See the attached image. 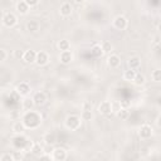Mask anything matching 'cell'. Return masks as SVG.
Here are the masks:
<instances>
[{
	"instance_id": "cell-1",
	"label": "cell",
	"mask_w": 161,
	"mask_h": 161,
	"mask_svg": "<svg viewBox=\"0 0 161 161\" xmlns=\"http://www.w3.org/2000/svg\"><path fill=\"white\" fill-rule=\"evenodd\" d=\"M23 122L26 128H36L42 123V114L35 111H26L23 117Z\"/></svg>"
},
{
	"instance_id": "cell-2",
	"label": "cell",
	"mask_w": 161,
	"mask_h": 161,
	"mask_svg": "<svg viewBox=\"0 0 161 161\" xmlns=\"http://www.w3.org/2000/svg\"><path fill=\"white\" fill-rule=\"evenodd\" d=\"M80 121L82 118L79 116H75V114H70L65 118V126L67 128H69L70 131H77L79 127H80Z\"/></svg>"
},
{
	"instance_id": "cell-3",
	"label": "cell",
	"mask_w": 161,
	"mask_h": 161,
	"mask_svg": "<svg viewBox=\"0 0 161 161\" xmlns=\"http://www.w3.org/2000/svg\"><path fill=\"white\" fill-rule=\"evenodd\" d=\"M113 26H114L117 30H125V29L128 26V20H127V18H125L123 15H117V16L113 19Z\"/></svg>"
},
{
	"instance_id": "cell-4",
	"label": "cell",
	"mask_w": 161,
	"mask_h": 161,
	"mask_svg": "<svg viewBox=\"0 0 161 161\" xmlns=\"http://www.w3.org/2000/svg\"><path fill=\"white\" fill-rule=\"evenodd\" d=\"M3 24L6 26V28H11L16 24V15L14 13H5L3 15Z\"/></svg>"
},
{
	"instance_id": "cell-5",
	"label": "cell",
	"mask_w": 161,
	"mask_h": 161,
	"mask_svg": "<svg viewBox=\"0 0 161 161\" xmlns=\"http://www.w3.org/2000/svg\"><path fill=\"white\" fill-rule=\"evenodd\" d=\"M53 158L55 161H64L67 158V151L63 147H57L53 150Z\"/></svg>"
},
{
	"instance_id": "cell-6",
	"label": "cell",
	"mask_w": 161,
	"mask_h": 161,
	"mask_svg": "<svg viewBox=\"0 0 161 161\" xmlns=\"http://www.w3.org/2000/svg\"><path fill=\"white\" fill-rule=\"evenodd\" d=\"M98 112L102 114H109L112 113V102L111 101H103L98 106Z\"/></svg>"
},
{
	"instance_id": "cell-7",
	"label": "cell",
	"mask_w": 161,
	"mask_h": 161,
	"mask_svg": "<svg viewBox=\"0 0 161 161\" xmlns=\"http://www.w3.org/2000/svg\"><path fill=\"white\" fill-rule=\"evenodd\" d=\"M48 60H49V55H48V53H47V52L40 50V52H38V53H36L35 63H36L38 65H44V64H47V63H48Z\"/></svg>"
},
{
	"instance_id": "cell-8",
	"label": "cell",
	"mask_w": 161,
	"mask_h": 161,
	"mask_svg": "<svg viewBox=\"0 0 161 161\" xmlns=\"http://www.w3.org/2000/svg\"><path fill=\"white\" fill-rule=\"evenodd\" d=\"M152 136V127L150 125H142L140 128V137L143 140H147Z\"/></svg>"
},
{
	"instance_id": "cell-9",
	"label": "cell",
	"mask_w": 161,
	"mask_h": 161,
	"mask_svg": "<svg viewBox=\"0 0 161 161\" xmlns=\"http://www.w3.org/2000/svg\"><path fill=\"white\" fill-rule=\"evenodd\" d=\"M30 86L26 83V82H21L16 86V93L20 94V96H26L30 93Z\"/></svg>"
},
{
	"instance_id": "cell-10",
	"label": "cell",
	"mask_w": 161,
	"mask_h": 161,
	"mask_svg": "<svg viewBox=\"0 0 161 161\" xmlns=\"http://www.w3.org/2000/svg\"><path fill=\"white\" fill-rule=\"evenodd\" d=\"M31 98H33L35 106H42V104H44L45 101H47V96H45L44 92H35Z\"/></svg>"
},
{
	"instance_id": "cell-11",
	"label": "cell",
	"mask_w": 161,
	"mask_h": 161,
	"mask_svg": "<svg viewBox=\"0 0 161 161\" xmlns=\"http://www.w3.org/2000/svg\"><path fill=\"white\" fill-rule=\"evenodd\" d=\"M35 59H36V52H34L31 49H28L24 52L23 60L25 63H35Z\"/></svg>"
},
{
	"instance_id": "cell-12",
	"label": "cell",
	"mask_w": 161,
	"mask_h": 161,
	"mask_svg": "<svg viewBox=\"0 0 161 161\" xmlns=\"http://www.w3.org/2000/svg\"><path fill=\"white\" fill-rule=\"evenodd\" d=\"M59 60L63 64H69L73 60V53L72 50H67V52H60L59 54Z\"/></svg>"
},
{
	"instance_id": "cell-13",
	"label": "cell",
	"mask_w": 161,
	"mask_h": 161,
	"mask_svg": "<svg viewBox=\"0 0 161 161\" xmlns=\"http://www.w3.org/2000/svg\"><path fill=\"white\" fill-rule=\"evenodd\" d=\"M107 64L109 68H118L121 64V58L117 54H111L107 59Z\"/></svg>"
},
{
	"instance_id": "cell-14",
	"label": "cell",
	"mask_w": 161,
	"mask_h": 161,
	"mask_svg": "<svg viewBox=\"0 0 161 161\" xmlns=\"http://www.w3.org/2000/svg\"><path fill=\"white\" fill-rule=\"evenodd\" d=\"M72 10H73V8H72V4L69 1H64L59 8L60 15H63V16H69L72 14Z\"/></svg>"
},
{
	"instance_id": "cell-15",
	"label": "cell",
	"mask_w": 161,
	"mask_h": 161,
	"mask_svg": "<svg viewBox=\"0 0 161 161\" xmlns=\"http://www.w3.org/2000/svg\"><path fill=\"white\" fill-rule=\"evenodd\" d=\"M16 10H18L19 14L25 15V14L29 11V5L26 4L25 0H23V1H18V3H16Z\"/></svg>"
},
{
	"instance_id": "cell-16",
	"label": "cell",
	"mask_w": 161,
	"mask_h": 161,
	"mask_svg": "<svg viewBox=\"0 0 161 161\" xmlns=\"http://www.w3.org/2000/svg\"><path fill=\"white\" fill-rule=\"evenodd\" d=\"M43 141H44L45 145H48V146H53V145L57 142V137H55V135H54L53 132H48V133L44 135Z\"/></svg>"
},
{
	"instance_id": "cell-17",
	"label": "cell",
	"mask_w": 161,
	"mask_h": 161,
	"mask_svg": "<svg viewBox=\"0 0 161 161\" xmlns=\"http://www.w3.org/2000/svg\"><path fill=\"white\" fill-rule=\"evenodd\" d=\"M25 125H24V122L23 121H16V122H14V125H13V131L15 132V133H18V135H21L24 131H25Z\"/></svg>"
},
{
	"instance_id": "cell-18",
	"label": "cell",
	"mask_w": 161,
	"mask_h": 161,
	"mask_svg": "<svg viewBox=\"0 0 161 161\" xmlns=\"http://www.w3.org/2000/svg\"><path fill=\"white\" fill-rule=\"evenodd\" d=\"M140 65H141V62H140V58H138V57H132V58H130V60H128V67H130V69L136 70V69L140 68Z\"/></svg>"
},
{
	"instance_id": "cell-19",
	"label": "cell",
	"mask_w": 161,
	"mask_h": 161,
	"mask_svg": "<svg viewBox=\"0 0 161 161\" xmlns=\"http://www.w3.org/2000/svg\"><path fill=\"white\" fill-rule=\"evenodd\" d=\"M136 74H137L136 70H133V69H127V70H125V73H123V79H125V80H128V82H133Z\"/></svg>"
},
{
	"instance_id": "cell-20",
	"label": "cell",
	"mask_w": 161,
	"mask_h": 161,
	"mask_svg": "<svg viewBox=\"0 0 161 161\" xmlns=\"http://www.w3.org/2000/svg\"><path fill=\"white\" fill-rule=\"evenodd\" d=\"M58 48L60 52H67V50H70V43L67 40V39H62L58 42Z\"/></svg>"
},
{
	"instance_id": "cell-21",
	"label": "cell",
	"mask_w": 161,
	"mask_h": 161,
	"mask_svg": "<svg viewBox=\"0 0 161 161\" xmlns=\"http://www.w3.org/2000/svg\"><path fill=\"white\" fill-rule=\"evenodd\" d=\"M21 104H23V108H24V109H26V111H31V108L35 106V104H34L33 98H29V97L24 98V99H23V102H21Z\"/></svg>"
},
{
	"instance_id": "cell-22",
	"label": "cell",
	"mask_w": 161,
	"mask_h": 161,
	"mask_svg": "<svg viewBox=\"0 0 161 161\" xmlns=\"http://www.w3.org/2000/svg\"><path fill=\"white\" fill-rule=\"evenodd\" d=\"M43 150H44V147H43L39 142L33 143V145H31V147H30V152H31V153H34V155H40V153L43 152Z\"/></svg>"
},
{
	"instance_id": "cell-23",
	"label": "cell",
	"mask_w": 161,
	"mask_h": 161,
	"mask_svg": "<svg viewBox=\"0 0 161 161\" xmlns=\"http://www.w3.org/2000/svg\"><path fill=\"white\" fill-rule=\"evenodd\" d=\"M26 29H28L30 33H35V31L39 29V23H38L36 20H30V21H28V24H26Z\"/></svg>"
},
{
	"instance_id": "cell-24",
	"label": "cell",
	"mask_w": 161,
	"mask_h": 161,
	"mask_svg": "<svg viewBox=\"0 0 161 161\" xmlns=\"http://www.w3.org/2000/svg\"><path fill=\"white\" fill-rule=\"evenodd\" d=\"M91 54H92L93 57H96V58L102 57V54H104V53H103V50H102V48H101V44H99V45H94V47L91 49Z\"/></svg>"
},
{
	"instance_id": "cell-25",
	"label": "cell",
	"mask_w": 161,
	"mask_h": 161,
	"mask_svg": "<svg viewBox=\"0 0 161 161\" xmlns=\"http://www.w3.org/2000/svg\"><path fill=\"white\" fill-rule=\"evenodd\" d=\"M101 48H102L103 53H111V52H112V49H113V47H112L111 42H108V40H103V42L101 43Z\"/></svg>"
},
{
	"instance_id": "cell-26",
	"label": "cell",
	"mask_w": 161,
	"mask_h": 161,
	"mask_svg": "<svg viewBox=\"0 0 161 161\" xmlns=\"http://www.w3.org/2000/svg\"><path fill=\"white\" fill-rule=\"evenodd\" d=\"M145 80H146L145 75H143V74H141V73H137V74H136V77H135L133 83H135L136 86H142V84L145 83Z\"/></svg>"
},
{
	"instance_id": "cell-27",
	"label": "cell",
	"mask_w": 161,
	"mask_h": 161,
	"mask_svg": "<svg viewBox=\"0 0 161 161\" xmlns=\"http://www.w3.org/2000/svg\"><path fill=\"white\" fill-rule=\"evenodd\" d=\"M92 117H93L92 111L83 109V111H82V113H80V118H82V121H91V119H92Z\"/></svg>"
},
{
	"instance_id": "cell-28",
	"label": "cell",
	"mask_w": 161,
	"mask_h": 161,
	"mask_svg": "<svg viewBox=\"0 0 161 161\" xmlns=\"http://www.w3.org/2000/svg\"><path fill=\"white\" fill-rule=\"evenodd\" d=\"M151 77H152V80L155 82H161V69H153L152 73H151Z\"/></svg>"
},
{
	"instance_id": "cell-29",
	"label": "cell",
	"mask_w": 161,
	"mask_h": 161,
	"mask_svg": "<svg viewBox=\"0 0 161 161\" xmlns=\"http://www.w3.org/2000/svg\"><path fill=\"white\" fill-rule=\"evenodd\" d=\"M116 114H117L121 119H127L128 116H130V111H128V109H123V108H121Z\"/></svg>"
},
{
	"instance_id": "cell-30",
	"label": "cell",
	"mask_w": 161,
	"mask_h": 161,
	"mask_svg": "<svg viewBox=\"0 0 161 161\" xmlns=\"http://www.w3.org/2000/svg\"><path fill=\"white\" fill-rule=\"evenodd\" d=\"M11 155H13L14 161H21V160H23V153H21V151H19V150L14 151Z\"/></svg>"
},
{
	"instance_id": "cell-31",
	"label": "cell",
	"mask_w": 161,
	"mask_h": 161,
	"mask_svg": "<svg viewBox=\"0 0 161 161\" xmlns=\"http://www.w3.org/2000/svg\"><path fill=\"white\" fill-rule=\"evenodd\" d=\"M0 161H14L11 153H3L0 157Z\"/></svg>"
},
{
	"instance_id": "cell-32",
	"label": "cell",
	"mask_w": 161,
	"mask_h": 161,
	"mask_svg": "<svg viewBox=\"0 0 161 161\" xmlns=\"http://www.w3.org/2000/svg\"><path fill=\"white\" fill-rule=\"evenodd\" d=\"M6 57H8L6 50H5V49H0V60H1V62L6 60Z\"/></svg>"
},
{
	"instance_id": "cell-33",
	"label": "cell",
	"mask_w": 161,
	"mask_h": 161,
	"mask_svg": "<svg viewBox=\"0 0 161 161\" xmlns=\"http://www.w3.org/2000/svg\"><path fill=\"white\" fill-rule=\"evenodd\" d=\"M25 1H26V4L29 5V8L35 6V5H38V4H39V1H38V0H25Z\"/></svg>"
},
{
	"instance_id": "cell-34",
	"label": "cell",
	"mask_w": 161,
	"mask_h": 161,
	"mask_svg": "<svg viewBox=\"0 0 161 161\" xmlns=\"http://www.w3.org/2000/svg\"><path fill=\"white\" fill-rule=\"evenodd\" d=\"M119 103H121V108H123V109H128V107L131 106V103L130 102H126V101L125 102H119Z\"/></svg>"
},
{
	"instance_id": "cell-35",
	"label": "cell",
	"mask_w": 161,
	"mask_h": 161,
	"mask_svg": "<svg viewBox=\"0 0 161 161\" xmlns=\"http://www.w3.org/2000/svg\"><path fill=\"white\" fill-rule=\"evenodd\" d=\"M83 109H87V111H92V104H91V103H88V102H86V103H84V107H83Z\"/></svg>"
},
{
	"instance_id": "cell-36",
	"label": "cell",
	"mask_w": 161,
	"mask_h": 161,
	"mask_svg": "<svg viewBox=\"0 0 161 161\" xmlns=\"http://www.w3.org/2000/svg\"><path fill=\"white\" fill-rule=\"evenodd\" d=\"M153 43H155V44H160V43H161V35H160V34L155 36V39H153Z\"/></svg>"
},
{
	"instance_id": "cell-37",
	"label": "cell",
	"mask_w": 161,
	"mask_h": 161,
	"mask_svg": "<svg viewBox=\"0 0 161 161\" xmlns=\"http://www.w3.org/2000/svg\"><path fill=\"white\" fill-rule=\"evenodd\" d=\"M15 55H16V58H21V59H23L24 52H21V50H20V52H19V50H16V52H15Z\"/></svg>"
},
{
	"instance_id": "cell-38",
	"label": "cell",
	"mask_w": 161,
	"mask_h": 161,
	"mask_svg": "<svg viewBox=\"0 0 161 161\" xmlns=\"http://www.w3.org/2000/svg\"><path fill=\"white\" fill-rule=\"evenodd\" d=\"M157 126H158V127H161V116L157 118Z\"/></svg>"
},
{
	"instance_id": "cell-39",
	"label": "cell",
	"mask_w": 161,
	"mask_h": 161,
	"mask_svg": "<svg viewBox=\"0 0 161 161\" xmlns=\"http://www.w3.org/2000/svg\"><path fill=\"white\" fill-rule=\"evenodd\" d=\"M157 29H158V33H160V35H161V23L158 24V26H157Z\"/></svg>"
},
{
	"instance_id": "cell-40",
	"label": "cell",
	"mask_w": 161,
	"mask_h": 161,
	"mask_svg": "<svg viewBox=\"0 0 161 161\" xmlns=\"http://www.w3.org/2000/svg\"><path fill=\"white\" fill-rule=\"evenodd\" d=\"M160 116H161V107H160Z\"/></svg>"
}]
</instances>
